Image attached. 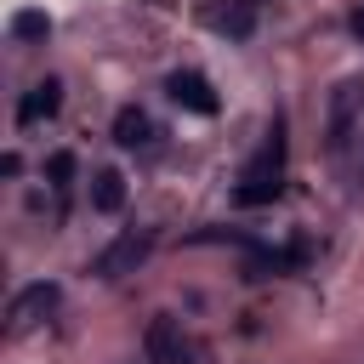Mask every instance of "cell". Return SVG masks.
Segmentation results:
<instances>
[{
    "instance_id": "11",
    "label": "cell",
    "mask_w": 364,
    "mask_h": 364,
    "mask_svg": "<svg viewBox=\"0 0 364 364\" xmlns=\"http://www.w3.org/2000/svg\"><path fill=\"white\" fill-rule=\"evenodd\" d=\"M46 176H51V188H57V193H63V188H68V182H74V154H68V148H57V154H51V159H46Z\"/></svg>"
},
{
    "instance_id": "10",
    "label": "cell",
    "mask_w": 364,
    "mask_h": 364,
    "mask_svg": "<svg viewBox=\"0 0 364 364\" xmlns=\"http://www.w3.org/2000/svg\"><path fill=\"white\" fill-rule=\"evenodd\" d=\"M46 34H51V17L46 11H34V6L11 11V40H46Z\"/></svg>"
},
{
    "instance_id": "4",
    "label": "cell",
    "mask_w": 364,
    "mask_h": 364,
    "mask_svg": "<svg viewBox=\"0 0 364 364\" xmlns=\"http://www.w3.org/2000/svg\"><path fill=\"white\" fill-rule=\"evenodd\" d=\"M142 353H148V364H182V358H188V341H182V330H176L171 313L148 318V330H142Z\"/></svg>"
},
{
    "instance_id": "7",
    "label": "cell",
    "mask_w": 364,
    "mask_h": 364,
    "mask_svg": "<svg viewBox=\"0 0 364 364\" xmlns=\"http://www.w3.org/2000/svg\"><path fill=\"white\" fill-rule=\"evenodd\" d=\"M51 307H57V284H28V290L11 301V313H6V318H11V330H23V324H34V318H40V313H51Z\"/></svg>"
},
{
    "instance_id": "5",
    "label": "cell",
    "mask_w": 364,
    "mask_h": 364,
    "mask_svg": "<svg viewBox=\"0 0 364 364\" xmlns=\"http://www.w3.org/2000/svg\"><path fill=\"white\" fill-rule=\"evenodd\" d=\"M165 91H171V102H182L188 114H216V108H222L216 91H210V80L193 74V68H176V74L165 80Z\"/></svg>"
},
{
    "instance_id": "2",
    "label": "cell",
    "mask_w": 364,
    "mask_h": 364,
    "mask_svg": "<svg viewBox=\"0 0 364 364\" xmlns=\"http://www.w3.org/2000/svg\"><path fill=\"white\" fill-rule=\"evenodd\" d=\"M358 108H364V85H358V80H341L336 97H330V125H324V148H330V154H341V148L353 142Z\"/></svg>"
},
{
    "instance_id": "1",
    "label": "cell",
    "mask_w": 364,
    "mask_h": 364,
    "mask_svg": "<svg viewBox=\"0 0 364 364\" xmlns=\"http://www.w3.org/2000/svg\"><path fill=\"white\" fill-rule=\"evenodd\" d=\"M284 193V136L273 131L267 142H262V154L239 171V188H233V199L239 205H273Z\"/></svg>"
},
{
    "instance_id": "9",
    "label": "cell",
    "mask_w": 364,
    "mask_h": 364,
    "mask_svg": "<svg viewBox=\"0 0 364 364\" xmlns=\"http://www.w3.org/2000/svg\"><path fill=\"white\" fill-rule=\"evenodd\" d=\"M148 136H154V125H148L142 108H119V114H114V142H119V148H136V142H148Z\"/></svg>"
},
{
    "instance_id": "3",
    "label": "cell",
    "mask_w": 364,
    "mask_h": 364,
    "mask_svg": "<svg viewBox=\"0 0 364 364\" xmlns=\"http://www.w3.org/2000/svg\"><path fill=\"white\" fill-rule=\"evenodd\" d=\"M148 250H154V233H119V239L91 262V273H97V279H125V273H136V267L148 262Z\"/></svg>"
},
{
    "instance_id": "6",
    "label": "cell",
    "mask_w": 364,
    "mask_h": 364,
    "mask_svg": "<svg viewBox=\"0 0 364 364\" xmlns=\"http://www.w3.org/2000/svg\"><path fill=\"white\" fill-rule=\"evenodd\" d=\"M57 108H63V80H40L34 91H23L17 119H23V125H40V119H51Z\"/></svg>"
},
{
    "instance_id": "12",
    "label": "cell",
    "mask_w": 364,
    "mask_h": 364,
    "mask_svg": "<svg viewBox=\"0 0 364 364\" xmlns=\"http://www.w3.org/2000/svg\"><path fill=\"white\" fill-rule=\"evenodd\" d=\"M353 34H358V40H364V11H358V17H353Z\"/></svg>"
},
{
    "instance_id": "8",
    "label": "cell",
    "mask_w": 364,
    "mask_h": 364,
    "mask_svg": "<svg viewBox=\"0 0 364 364\" xmlns=\"http://www.w3.org/2000/svg\"><path fill=\"white\" fill-rule=\"evenodd\" d=\"M91 205H97L102 216H114V210L125 205V176H119V171H97V176H91Z\"/></svg>"
}]
</instances>
